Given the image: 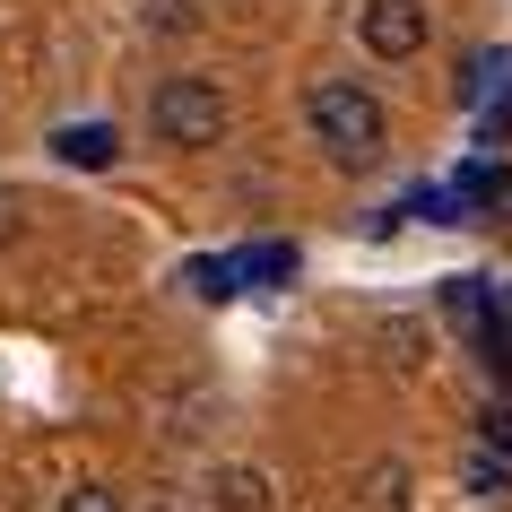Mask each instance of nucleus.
I'll list each match as a JSON object with an SVG mask.
<instances>
[{
	"instance_id": "20e7f679",
	"label": "nucleus",
	"mask_w": 512,
	"mask_h": 512,
	"mask_svg": "<svg viewBox=\"0 0 512 512\" xmlns=\"http://www.w3.org/2000/svg\"><path fill=\"white\" fill-rule=\"evenodd\" d=\"M53 157L79 165V174H105V165L122 157V131H113V122H61V131H53Z\"/></svg>"
},
{
	"instance_id": "6e6552de",
	"label": "nucleus",
	"mask_w": 512,
	"mask_h": 512,
	"mask_svg": "<svg viewBox=\"0 0 512 512\" xmlns=\"http://www.w3.org/2000/svg\"><path fill=\"white\" fill-rule=\"evenodd\" d=\"M460 200H478V209L512 217V165H469V174H460Z\"/></svg>"
},
{
	"instance_id": "dca6fc26",
	"label": "nucleus",
	"mask_w": 512,
	"mask_h": 512,
	"mask_svg": "<svg viewBox=\"0 0 512 512\" xmlns=\"http://www.w3.org/2000/svg\"><path fill=\"white\" fill-rule=\"evenodd\" d=\"M27 235V200H18V191H0V243H18Z\"/></svg>"
},
{
	"instance_id": "9d476101",
	"label": "nucleus",
	"mask_w": 512,
	"mask_h": 512,
	"mask_svg": "<svg viewBox=\"0 0 512 512\" xmlns=\"http://www.w3.org/2000/svg\"><path fill=\"white\" fill-rule=\"evenodd\" d=\"M235 261L261 278V287H287V278H296V243H261V252H235Z\"/></svg>"
},
{
	"instance_id": "f3484780",
	"label": "nucleus",
	"mask_w": 512,
	"mask_h": 512,
	"mask_svg": "<svg viewBox=\"0 0 512 512\" xmlns=\"http://www.w3.org/2000/svg\"><path fill=\"white\" fill-rule=\"evenodd\" d=\"M495 330L512 339V287H495Z\"/></svg>"
},
{
	"instance_id": "9b49d317",
	"label": "nucleus",
	"mask_w": 512,
	"mask_h": 512,
	"mask_svg": "<svg viewBox=\"0 0 512 512\" xmlns=\"http://www.w3.org/2000/svg\"><path fill=\"white\" fill-rule=\"evenodd\" d=\"M139 18H148L157 35H191V27H200V0H148Z\"/></svg>"
},
{
	"instance_id": "f03ea898",
	"label": "nucleus",
	"mask_w": 512,
	"mask_h": 512,
	"mask_svg": "<svg viewBox=\"0 0 512 512\" xmlns=\"http://www.w3.org/2000/svg\"><path fill=\"white\" fill-rule=\"evenodd\" d=\"M226 122H235V105H226V87L200 79V70H165V79L148 87V131H157L165 148H217Z\"/></svg>"
},
{
	"instance_id": "f257e3e1",
	"label": "nucleus",
	"mask_w": 512,
	"mask_h": 512,
	"mask_svg": "<svg viewBox=\"0 0 512 512\" xmlns=\"http://www.w3.org/2000/svg\"><path fill=\"white\" fill-rule=\"evenodd\" d=\"M304 131H313V148H322L339 174H374V165L391 157V113H382L374 87H356V79L313 87V96H304Z\"/></svg>"
},
{
	"instance_id": "0eeeda50",
	"label": "nucleus",
	"mask_w": 512,
	"mask_h": 512,
	"mask_svg": "<svg viewBox=\"0 0 512 512\" xmlns=\"http://www.w3.org/2000/svg\"><path fill=\"white\" fill-rule=\"evenodd\" d=\"M443 313H452V322L469 330V339H478V330L495 322V296H486L478 278H443Z\"/></svg>"
},
{
	"instance_id": "2eb2a0df",
	"label": "nucleus",
	"mask_w": 512,
	"mask_h": 512,
	"mask_svg": "<svg viewBox=\"0 0 512 512\" xmlns=\"http://www.w3.org/2000/svg\"><path fill=\"white\" fill-rule=\"evenodd\" d=\"M504 486H512V469H504V460H469V495H504Z\"/></svg>"
},
{
	"instance_id": "4468645a",
	"label": "nucleus",
	"mask_w": 512,
	"mask_h": 512,
	"mask_svg": "<svg viewBox=\"0 0 512 512\" xmlns=\"http://www.w3.org/2000/svg\"><path fill=\"white\" fill-rule=\"evenodd\" d=\"M478 443H486L495 460H512V400H504V408L486 400V417H478Z\"/></svg>"
},
{
	"instance_id": "ddd939ff",
	"label": "nucleus",
	"mask_w": 512,
	"mask_h": 512,
	"mask_svg": "<svg viewBox=\"0 0 512 512\" xmlns=\"http://www.w3.org/2000/svg\"><path fill=\"white\" fill-rule=\"evenodd\" d=\"M53 512H131V504H122V486H70Z\"/></svg>"
},
{
	"instance_id": "423d86ee",
	"label": "nucleus",
	"mask_w": 512,
	"mask_h": 512,
	"mask_svg": "<svg viewBox=\"0 0 512 512\" xmlns=\"http://www.w3.org/2000/svg\"><path fill=\"white\" fill-rule=\"evenodd\" d=\"M209 512H270V478H261L252 460L209 469Z\"/></svg>"
},
{
	"instance_id": "f8f14e48",
	"label": "nucleus",
	"mask_w": 512,
	"mask_h": 512,
	"mask_svg": "<svg viewBox=\"0 0 512 512\" xmlns=\"http://www.w3.org/2000/svg\"><path fill=\"white\" fill-rule=\"evenodd\" d=\"M504 70H512V53H469V70H460V96L478 105V96H486V79H504Z\"/></svg>"
},
{
	"instance_id": "39448f33",
	"label": "nucleus",
	"mask_w": 512,
	"mask_h": 512,
	"mask_svg": "<svg viewBox=\"0 0 512 512\" xmlns=\"http://www.w3.org/2000/svg\"><path fill=\"white\" fill-rule=\"evenodd\" d=\"M408 486H417V469L382 452V460L356 469V504H365V512H408Z\"/></svg>"
},
{
	"instance_id": "1a4fd4ad",
	"label": "nucleus",
	"mask_w": 512,
	"mask_h": 512,
	"mask_svg": "<svg viewBox=\"0 0 512 512\" xmlns=\"http://www.w3.org/2000/svg\"><path fill=\"white\" fill-rule=\"evenodd\" d=\"M417 339H426V322H382V356H391V374H417V365H426Z\"/></svg>"
},
{
	"instance_id": "7ed1b4c3",
	"label": "nucleus",
	"mask_w": 512,
	"mask_h": 512,
	"mask_svg": "<svg viewBox=\"0 0 512 512\" xmlns=\"http://www.w3.org/2000/svg\"><path fill=\"white\" fill-rule=\"evenodd\" d=\"M426 35H434L426 0H365V9H356V44H365L374 61H417Z\"/></svg>"
}]
</instances>
